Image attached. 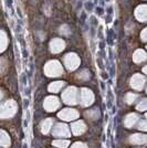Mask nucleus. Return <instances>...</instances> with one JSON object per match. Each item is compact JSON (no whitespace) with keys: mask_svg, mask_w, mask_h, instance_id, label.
Returning <instances> with one entry per match:
<instances>
[{"mask_svg":"<svg viewBox=\"0 0 147 148\" xmlns=\"http://www.w3.org/2000/svg\"><path fill=\"white\" fill-rule=\"evenodd\" d=\"M93 94L90 90L83 88L81 92V105L82 106H89L93 103Z\"/></svg>","mask_w":147,"mask_h":148,"instance_id":"7","label":"nucleus"},{"mask_svg":"<svg viewBox=\"0 0 147 148\" xmlns=\"http://www.w3.org/2000/svg\"><path fill=\"white\" fill-rule=\"evenodd\" d=\"M52 125H53V119H52V118H47V119H44L42 123H41V132H42V134L47 135L50 130H51Z\"/></svg>","mask_w":147,"mask_h":148,"instance_id":"13","label":"nucleus"},{"mask_svg":"<svg viewBox=\"0 0 147 148\" xmlns=\"http://www.w3.org/2000/svg\"><path fill=\"white\" fill-rule=\"evenodd\" d=\"M1 146L3 148H8L10 146V138L5 130H1Z\"/></svg>","mask_w":147,"mask_h":148,"instance_id":"15","label":"nucleus"},{"mask_svg":"<svg viewBox=\"0 0 147 148\" xmlns=\"http://www.w3.org/2000/svg\"><path fill=\"white\" fill-rule=\"evenodd\" d=\"M58 116L63 121H74L75 118L79 117V113L73 108H65L60 112L58 114Z\"/></svg>","mask_w":147,"mask_h":148,"instance_id":"5","label":"nucleus"},{"mask_svg":"<svg viewBox=\"0 0 147 148\" xmlns=\"http://www.w3.org/2000/svg\"><path fill=\"white\" fill-rule=\"evenodd\" d=\"M138 119H139V116H138L137 114H135V113L128 114V115L125 117L124 125H125V127H127V128H132L135 124L138 122Z\"/></svg>","mask_w":147,"mask_h":148,"instance_id":"12","label":"nucleus"},{"mask_svg":"<svg viewBox=\"0 0 147 148\" xmlns=\"http://www.w3.org/2000/svg\"><path fill=\"white\" fill-rule=\"evenodd\" d=\"M45 74L48 76H59L63 73L62 66L60 65V63L58 61H51L47 64V66L44 69Z\"/></svg>","mask_w":147,"mask_h":148,"instance_id":"1","label":"nucleus"},{"mask_svg":"<svg viewBox=\"0 0 147 148\" xmlns=\"http://www.w3.org/2000/svg\"><path fill=\"white\" fill-rule=\"evenodd\" d=\"M134 60L135 62H143L147 60V56L146 53L144 52V51H142V50H138V51H136L134 54Z\"/></svg>","mask_w":147,"mask_h":148,"instance_id":"16","label":"nucleus"},{"mask_svg":"<svg viewBox=\"0 0 147 148\" xmlns=\"http://www.w3.org/2000/svg\"><path fill=\"white\" fill-rule=\"evenodd\" d=\"M137 110L139 112H144L147 110V99H143V101H141L139 102V104L137 105Z\"/></svg>","mask_w":147,"mask_h":148,"instance_id":"19","label":"nucleus"},{"mask_svg":"<svg viewBox=\"0 0 147 148\" xmlns=\"http://www.w3.org/2000/svg\"><path fill=\"white\" fill-rule=\"evenodd\" d=\"M144 83H145V77L142 76L141 74H136L132 77V86L134 87L135 90H142L144 86Z\"/></svg>","mask_w":147,"mask_h":148,"instance_id":"11","label":"nucleus"},{"mask_svg":"<svg viewBox=\"0 0 147 148\" xmlns=\"http://www.w3.org/2000/svg\"><path fill=\"white\" fill-rule=\"evenodd\" d=\"M64 49V43L63 41H60V40H54L51 42V51L54 52V53H58L62 50Z\"/></svg>","mask_w":147,"mask_h":148,"instance_id":"14","label":"nucleus"},{"mask_svg":"<svg viewBox=\"0 0 147 148\" xmlns=\"http://www.w3.org/2000/svg\"><path fill=\"white\" fill-rule=\"evenodd\" d=\"M71 148H87V146H86L85 144H83V143H74L73 145L71 146Z\"/></svg>","mask_w":147,"mask_h":148,"instance_id":"22","label":"nucleus"},{"mask_svg":"<svg viewBox=\"0 0 147 148\" xmlns=\"http://www.w3.org/2000/svg\"><path fill=\"white\" fill-rule=\"evenodd\" d=\"M129 142L133 145H147V135L135 134L129 137Z\"/></svg>","mask_w":147,"mask_h":148,"instance_id":"10","label":"nucleus"},{"mask_svg":"<svg viewBox=\"0 0 147 148\" xmlns=\"http://www.w3.org/2000/svg\"><path fill=\"white\" fill-rule=\"evenodd\" d=\"M139 130H144V132H147V121H142L138 124V127H137Z\"/></svg>","mask_w":147,"mask_h":148,"instance_id":"21","label":"nucleus"},{"mask_svg":"<svg viewBox=\"0 0 147 148\" xmlns=\"http://www.w3.org/2000/svg\"><path fill=\"white\" fill-rule=\"evenodd\" d=\"M136 97H137V95H136V94L128 93V94L126 95V102H127L128 104H132V103H134V101L136 99Z\"/></svg>","mask_w":147,"mask_h":148,"instance_id":"20","label":"nucleus"},{"mask_svg":"<svg viewBox=\"0 0 147 148\" xmlns=\"http://www.w3.org/2000/svg\"><path fill=\"white\" fill-rule=\"evenodd\" d=\"M144 72L147 74V66H145V68H144Z\"/></svg>","mask_w":147,"mask_h":148,"instance_id":"23","label":"nucleus"},{"mask_svg":"<svg viewBox=\"0 0 147 148\" xmlns=\"http://www.w3.org/2000/svg\"><path fill=\"white\" fill-rule=\"evenodd\" d=\"M64 85L63 82H54V83H51L49 85V91L52 93H56L60 91V88H62V86Z\"/></svg>","mask_w":147,"mask_h":148,"instance_id":"17","label":"nucleus"},{"mask_svg":"<svg viewBox=\"0 0 147 148\" xmlns=\"http://www.w3.org/2000/svg\"><path fill=\"white\" fill-rule=\"evenodd\" d=\"M146 117H147V114H146Z\"/></svg>","mask_w":147,"mask_h":148,"instance_id":"24","label":"nucleus"},{"mask_svg":"<svg viewBox=\"0 0 147 148\" xmlns=\"http://www.w3.org/2000/svg\"><path fill=\"white\" fill-rule=\"evenodd\" d=\"M52 135L54 136V137H70L71 130H70L67 125L59 123L56 124L55 127L52 130Z\"/></svg>","mask_w":147,"mask_h":148,"instance_id":"4","label":"nucleus"},{"mask_svg":"<svg viewBox=\"0 0 147 148\" xmlns=\"http://www.w3.org/2000/svg\"><path fill=\"white\" fill-rule=\"evenodd\" d=\"M43 106H44V108L48 112H54L60 106V102L54 96H49V97L45 99Z\"/></svg>","mask_w":147,"mask_h":148,"instance_id":"6","label":"nucleus"},{"mask_svg":"<svg viewBox=\"0 0 147 148\" xmlns=\"http://www.w3.org/2000/svg\"><path fill=\"white\" fill-rule=\"evenodd\" d=\"M62 99L65 104L74 105L76 104V99H78V91L75 87H69L67 88L64 93L62 94Z\"/></svg>","mask_w":147,"mask_h":148,"instance_id":"2","label":"nucleus"},{"mask_svg":"<svg viewBox=\"0 0 147 148\" xmlns=\"http://www.w3.org/2000/svg\"><path fill=\"white\" fill-rule=\"evenodd\" d=\"M71 130H72V133L75 136L82 135L86 130V125L84 124L83 121H78V122H75L71 125Z\"/></svg>","mask_w":147,"mask_h":148,"instance_id":"9","label":"nucleus"},{"mask_svg":"<svg viewBox=\"0 0 147 148\" xmlns=\"http://www.w3.org/2000/svg\"><path fill=\"white\" fill-rule=\"evenodd\" d=\"M17 112V105L13 101H8L6 104L2 106V111H1V118L6 119V118L12 117Z\"/></svg>","mask_w":147,"mask_h":148,"instance_id":"3","label":"nucleus"},{"mask_svg":"<svg viewBox=\"0 0 147 148\" xmlns=\"http://www.w3.org/2000/svg\"><path fill=\"white\" fill-rule=\"evenodd\" d=\"M52 145L55 146L56 148H67L70 145V142L67 139H56L52 143Z\"/></svg>","mask_w":147,"mask_h":148,"instance_id":"18","label":"nucleus"},{"mask_svg":"<svg viewBox=\"0 0 147 148\" xmlns=\"http://www.w3.org/2000/svg\"><path fill=\"white\" fill-rule=\"evenodd\" d=\"M64 62H65V65L69 70H74L79 66V63H80V60L79 58L75 56V54H67L64 59Z\"/></svg>","mask_w":147,"mask_h":148,"instance_id":"8","label":"nucleus"}]
</instances>
